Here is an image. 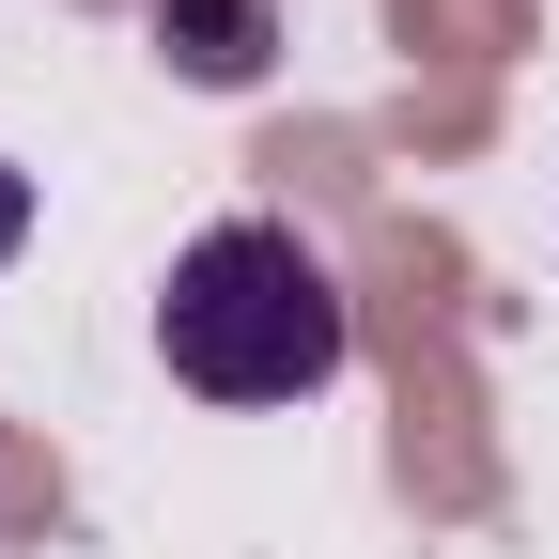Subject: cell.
Listing matches in <instances>:
<instances>
[{
	"instance_id": "obj_1",
	"label": "cell",
	"mask_w": 559,
	"mask_h": 559,
	"mask_svg": "<svg viewBox=\"0 0 559 559\" xmlns=\"http://www.w3.org/2000/svg\"><path fill=\"white\" fill-rule=\"evenodd\" d=\"M156 358L202 404H311L358 358V311H342V280H326V249L296 218H218L156 280Z\"/></svg>"
},
{
	"instance_id": "obj_2",
	"label": "cell",
	"mask_w": 559,
	"mask_h": 559,
	"mask_svg": "<svg viewBox=\"0 0 559 559\" xmlns=\"http://www.w3.org/2000/svg\"><path fill=\"white\" fill-rule=\"evenodd\" d=\"M156 47L187 62L202 94H249L264 47H280V0H156Z\"/></svg>"
},
{
	"instance_id": "obj_3",
	"label": "cell",
	"mask_w": 559,
	"mask_h": 559,
	"mask_svg": "<svg viewBox=\"0 0 559 559\" xmlns=\"http://www.w3.org/2000/svg\"><path fill=\"white\" fill-rule=\"evenodd\" d=\"M16 249H32V171L0 156V264H16Z\"/></svg>"
}]
</instances>
